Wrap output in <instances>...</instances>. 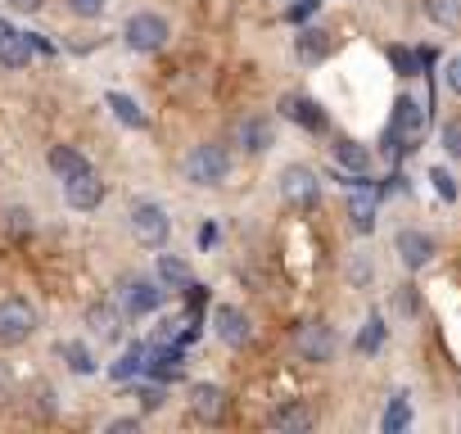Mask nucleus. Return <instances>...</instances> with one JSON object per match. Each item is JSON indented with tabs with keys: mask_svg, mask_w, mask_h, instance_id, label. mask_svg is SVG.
<instances>
[{
	"mask_svg": "<svg viewBox=\"0 0 461 434\" xmlns=\"http://www.w3.org/2000/svg\"><path fill=\"white\" fill-rule=\"evenodd\" d=\"M185 181L190 185H203V190H212V185H221L226 176H230V154L221 149V145H194L190 154H185Z\"/></svg>",
	"mask_w": 461,
	"mask_h": 434,
	"instance_id": "obj_1",
	"label": "nucleus"
},
{
	"mask_svg": "<svg viewBox=\"0 0 461 434\" xmlns=\"http://www.w3.org/2000/svg\"><path fill=\"white\" fill-rule=\"evenodd\" d=\"M37 326H41V317H37V308L28 299H19V294L0 299V348H14V344L32 339Z\"/></svg>",
	"mask_w": 461,
	"mask_h": 434,
	"instance_id": "obj_2",
	"label": "nucleus"
},
{
	"mask_svg": "<svg viewBox=\"0 0 461 434\" xmlns=\"http://www.w3.org/2000/svg\"><path fill=\"white\" fill-rule=\"evenodd\" d=\"M167 37H172V28H167V19L154 14V10L131 14L127 28H122V41H127V50H136V55H158V50L167 46Z\"/></svg>",
	"mask_w": 461,
	"mask_h": 434,
	"instance_id": "obj_3",
	"label": "nucleus"
},
{
	"mask_svg": "<svg viewBox=\"0 0 461 434\" xmlns=\"http://www.w3.org/2000/svg\"><path fill=\"white\" fill-rule=\"evenodd\" d=\"M131 231H136V240H140L145 249H163L167 236H172V217H167L158 203L140 199V203L131 208Z\"/></svg>",
	"mask_w": 461,
	"mask_h": 434,
	"instance_id": "obj_4",
	"label": "nucleus"
},
{
	"mask_svg": "<svg viewBox=\"0 0 461 434\" xmlns=\"http://www.w3.org/2000/svg\"><path fill=\"white\" fill-rule=\"evenodd\" d=\"M281 194H285L290 208H317L321 181H317V172L308 163H290V167H281Z\"/></svg>",
	"mask_w": 461,
	"mask_h": 434,
	"instance_id": "obj_5",
	"label": "nucleus"
},
{
	"mask_svg": "<svg viewBox=\"0 0 461 434\" xmlns=\"http://www.w3.org/2000/svg\"><path fill=\"white\" fill-rule=\"evenodd\" d=\"M212 330H217V339H221L226 348H245V344L254 339V321H249V312H240L236 303L212 308Z\"/></svg>",
	"mask_w": 461,
	"mask_h": 434,
	"instance_id": "obj_6",
	"label": "nucleus"
},
{
	"mask_svg": "<svg viewBox=\"0 0 461 434\" xmlns=\"http://www.w3.org/2000/svg\"><path fill=\"white\" fill-rule=\"evenodd\" d=\"M294 348L303 362H330L335 357V330L326 321H303L294 330Z\"/></svg>",
	"mask_w": 461,
	"mask_h": 434,
	"instance_id": "obj_7",
	"label": "nucleus"
},
{
	"mask_svg": "<svg viewBox=\"0 0 461 434\" xmlns=\"http://www.w3.org/2000/svg\"><path fill=\"white\" fill-rule=\"evenodd\" d=\"M64 203L77 208V212H95L104 203V181L95 176V167H86V172H77V176L64 181Z\"/></svg>",
	"mask_w": 461,
	"mask_h": 434,
	"instance_id": "obj_8",
	"label": "nucleus"
},
{
	"mask_svg": "<svg viewBox=\"0 0 461 434\" xmlns=\"http://www.w3.org/2000/svg\"><path fill=\"white\" fill-rule=\"evenodd\" d=\"M163 285L158 281H145V276H136V281H127L122 285V317H149V312H158L163 308Z\"/></svg>",
	"mask_w": 461,
	"mask_h": 434,
	"instance_id": "obj_9",
	"label": "nucleus"
},
{
	"mask_svg": "<svg viewBox=\"0 0 461 434\" xmlns=\"http://www.w3.org/2000/svg\"><path fill=\"white\" fill-rule=\"evenodd\" d=\"M393 249H398V258H402L407 272H420V267L434 263V240H429L425 231H416V227H402V231L393 236Z\"/></svg>",
	"mask_w": 461,
	"mask_h": 434,
	"instance_id": "obj_10",
	"label": "nucleus"
},
{
	"mask_svg": "<svg viewBox=\"0 0 461 434\" xmlns=\"http://www.w3.org/2000/svg\"><path fill=\"white\" fill-rule=\"evenodd\" d=\"M190 411H194L199 420L217 425V420L226 416V389H221V384H212V380L190 384Z\"/></svg>",
	"mask_w": 461,
	"mask_h": 434,
	"instance_id": "obj_11",
	"label": "nucleus"
},
{
	"mask_svg": "<svg viewBox=\"0 0 461 434\" xmlns=\"http://www.w3.org/2000/svg\"><path fill=\"white\" fill-rule=\"evenodd\" d=\"M236 140H240V149H245V154H267V149L276 145V122H272V118H263V113H254V118H245V122H240Z\"/></svg>",
	"mask_w": 461,
	"mask_h": 434,
	"instance_id": "obj_12",
	"label": "nucleus"
},
{
	"mask_svg": "<svg viewBox=\"0 0 461 434\" xmlns=\"http://www.w3.org/2000/svg\"><path fill=\"white\" fill-rule=\"evenodd\" d=\"M281 113L290 122H299L303 131H326V113L312 95H281Z\"/></svg>",
	"mask_w": 461,
	"mask_h": 434,
	"instance_id": "obj_13",
	"label": "nucleus"
},
{
	"mask_svg": "<svg viewBox=\"0 0 461 434\" xmlns=\"http://www.w3.org/2000/svg\"><path fill=\"white\" fill-rule=\"evenodd\" d=\"M330 32H321V28H299V37H294V55H299V64H308V68H317V64H326L330 59Z\"/></svg>",
	"mask_w": 461,
	"mask_h": 434,
	"instance_id": "obj_14",
	"label": "nucleus"
},
{
	"mask_svg": "<svg viewBox=\"0 0 461 434\" xmlns=\"http://www.w3.org/2000/svg\"><path fill=\"white\" fill-rule=\"evenodd\" d=\"M330 158L344 172H371V149L362 140H353V136H335L330 140Z\"/></svg>",
	"mask_w": 461,
	"mask_h": 434,
	"instance_id": "obj_15",
	"label": "nucleus"
},
{
	"mask_svg": "<svg viewBox=\"0 0 461 434\" xmlns=\"http://www.w3.org/2000/svg\"><path fill=\"white\" fill-rule=\"evenodd\" d=\"M32 55H37V50H32L28 32H14V28H10L5 37H0V68H14V73H19V68L32 64Z\"/></svg>",
	"mask_w": 461,
	"mask_h": 434,
	"instance_id": "obj_16",
	"label": "nucleus"
},
{
	"mask_svg": "<svg viewBox=\"0 0 461 434\" xmlns=\"http://www.w3.org/2000/svg\"><path fill=\"white\" fill-rule=\"evenodd\" d=\"M86 326H91V335H100V339H122V308L95 303V308H86Z\"/></svg>",
	"mask_w": 461,
	"mask_h": 434,
	"instance_id": "obj_17",
	"label": "nucleus"
},
{
	"mask_svg": "<svg viewBox=\"0 0 461 434\" xmlns=\"http://www.w3.org/2000/svg\"><path fill=\"white\" fill-rule=\"evenodd\" d=\"M267 425L281 429V434H303V429H312V411H308L303 402H281V407L267 416Z\"/></svg>",
	"mask_w": 461,
	"mask_h": 434,
	"instance_id": "obj_18",
	"label": "nucleus"
},
{
	"mask_svg": "<svg viewBox=\"0 0 461 434\" xmlns=\"http://www.w3.org/2000/svg\"><path fill=\"white\" fill-rule=\"evenodd\" d=\"M348 222H353L357 236L375 231V199H371V190H348Z\"/></svg>",
	"mask_w": 461,
	"mask_h": 434,
	"instance_id": "obj_19",
	"label": "nucleus"
},
{
	"mask_svg": "<svg viewBox=\"0 0 461 434\" xmlns=\"http://www.w3.org/2000/svg\"><path fill=\"white\" fill-rule=\"evenodd\" d=\"M154 276H158V285H163V290H185V285L194 281V276H190V263H185V258H176V254H158Z\"/></svg>",
	"mask_w": 461,
	"mask_h": 434,
	"instance_id": "obj_20",
	"label": "nucleus"
},
{
	"mask_svg": "<svg viewBox=\"0 0 461 434\" xmlns=\"http://www.w3.org/2000/svg\"><path fill=\"white\" fill-rule=\"evenodd\" d=\"M104 104L113 109V118H118L122 127H131V131H145V127H149L145 109H140V104H136L131 95H122V91H109V95H104Z\"/></svg>",
	"mask_w": 461,
	"mask_h": 434,
	"instance_id": "obj_21",
	"label": "nucleus"
},
{
	"mask_svg": "<svg viewBox=\"0 0 461 434\" xmlns=\"http://www.w3.org/2000/svg\"><path fill=\"white\" fill-rule=\"evenodd\" d=\"M46 163H50V172L59 176V181H68V176H77V172H86L91 163H86V154L82 149H73V145H55L50 154H46Z\"/></svg>",
	"mask_w": 461,
	"mask_h": 434,
	"instance_id": "obj_22",
	"label": "nucleus"
},
{
	"mask_svg": "<svg viewBox=\"0 0 461 434\" xmlns=\"http://www.w3.org/2000/svg\"><path fill=\"white\" fill-rule=\"evenodd\" d=\"M407 425H411V393H407V389H398V393L389 398V407H384L380 429H384V434H402Z\"/></svg>",
	"mask_w": 461,
	"mask_h": 434,
	"instance_id": "obj_23",
	"label": "nucleus"
},
{
	"mask_svg": "<svg viewBox=\"0 0 461 434\" xmlns=\"http://www.w3.org/2000/svg\"><path fill=\"white\" fill-rule=\"evenodd\" d=\"M425 14H429L434 28L456 32V28H461V0H425Z\"/></svg>",
	"mask_w": 461,
	"mask_h": 434,
	"instance_id": "obj_24",
	"label": "nucleus"
},
{
	"mask_svg": "<svg viewBox=\"0 0 461 434\" xmlns=\"http://www.w3.org/2000/svg\"><path fill=\"white\" fill-rule=\"evenodd\" d=\"M59 357L68 362V371H73V375H91V371H95L91 348H86V344H77V339H64V344H59Z\"/></svg>",
	"mask_w": 461,
	"mask_h": 434,
	"instance_id": "obj_25",
	"label": "nucleus"
},
{
	"mask_svg": "<svg viewBox=\"0 0 461 434\" xmlns=\"http://www.w3.org/2000/svg\"><path fill=\"white\" fill-rule=\"evenodd\" d=\"M140 371H145V344H131V348L109 366V375H113V380H131V375H140Z\"/></svg>",
	"mask_w": 461,
	"mask_h": 434,
	"instance_id": "obj_26",
	"label": "nucleus"
},
{
	"mask_svg": "<svg viewBox=\"0 0 461 434\" xmlns=\"http://www.w3.org/2000/svg\"><path fill=\"white\" fill-rule=\"evenodd\" d=\"M393 127H398V131H407V136L416 140V136H420V104H416V100H398Z\"/></svg>",
	"mask_w": 461,
	"mask_h": 434,
	"instance_id": "obj_27",
	"label": "nucleus"
},
{
	"mask_svg": "<svg viewBox=\"0 0 461 434\" xmlns=\"http://www.w3.org/2000/svg\"><path fill=\"white\" fill-rule=\"evenodd\" d=\"M380 344H384V321L371 317V321L362 326V335H357V348H362V353H375Z\"/></svg>",
	"mask_w": 461,
	"mask_h": 434,
	"instance_id": "obj_28",
	"label": "nucleus"
},
{
	"mask_svg": "<svg viewBox=\"0 0 461 434\" xmlns=\"http://www.w3.org/2000/svg\"><path fill=\"white\" fill-rule=\"evenodd\" d=\"M443 154L447 158H461V118L443 122Z\"/></svg>",
	"mask_w": 461,
	"mask_h": 434,
	"instance_id": "obj_29",
	"label": "nucleus"
},
{
	"mask_svg": "<svg viewBox=\"0 0 461 434\" xmlns=\"http://www.w3.org/2000/svg\"><path fill=\"white\" fill-rule=\"evenodd\" d=\"M393 308H398L402 317H411V312L420 308V299H416V285H402V290L393 294Z\"/></svg>",
	"mask_w": 461,
	"mask_h": 434,
	"instance_id": "obj_30",
	"label": "nucleus"
},
{
	"mask_svg": "<svg viewBox=\"0 0 461 434\" xmlns=\"http://www.w3.org/2000/svg\"><path fill=\"white\" fill-rule=\"evenodd\" d=\"M68 10H73L77 19H100V14H104V0H68Z\"/></svg>",
	"mask_w": 461,
	"mask_h": 434,
	"instance_id": "obj_31",
	"label": "nucleus"
},
{
	"mask_svg": "<svg viewBox=\"0 0 461 434\" xmlns=\"http://www.w3.org/2000/svg\"><path fill=\"white\" fill-rule=\"evenodd\" d=\"M5 217H10V222H5V227H10L14 236H23V231H32V212H28V208H10Z\"/></svg>",
	"mask_w": 461,
	"mask_h": 434,
	"instance_id": "obj_32",
	"label": "nucleus"
},
{
	"mask_svg": "<svg viewBox=\"0 0 461 434\" xmlns=\"http://www.w3.org/2000/svg\"><path fill=\"white\" fill-rule=\"evenodd\" d=\"M443 82H447L452 95H461V55H452V59L443 64Z\"/></svg>",
	"mask_w": 461,
	"mask_h": 434,
	"instance_id": "obj_33",
	"label": "nucleus"
},
{
	"mask_svg": "<svg viewBox=\"0 0 461 434\" xmlns=\"http://www.w3.org/2000/svg\"><path fill=\"white\" fill-rule=\"evenodd\" d=\"M429 181H434V190H438V194H443V199H447V203H452V199H456V185H452V176H447V172H443V167H434V172H429Z\"/></svg>",
	"mask_w": 461,
	"mask_h": 434,
	"instance_id": "obj_34",
	"label": "nucleus"
},
{
	"mask_svg": "<svg viewBox=\"0 0 461 434\" xmlns=\"http://www.w3.org/2000/svg\"><path fill=\"white\" fill-rule=\"evenodd\" d=\"M136 398H140V407H145V411H158V407H163V384H145Z\"/></svg>",
	"mask_w": 461,
	"mask_h": 434,
	"instance_id": "obj_35",
	"label": "nucleus"
},
{
	"mask_svg": "<svg viewBox=\"0 0 461 434\" xmlns=\"http://www.w3.org/2000/svg\"><path fill=\"white\" fill-rule=\"evenodd\" d=\"M317 5H321V0H299V5H290L285 19H290V23H303L308 14H317Z\"/></svg>",
	"mask_w": 461,
	"mask_h": 434,
	"instance_id": "obj_36",
	"label": "nucleus"
},
{
	"mask_svg": "<svg viewBox=\"0 0 461 434\" xmlns=\"http://www.w3.org/2000/svg\"><path fill=\"white\" fill-rule=\"evenodd\" d=\"M416 59H420V55H411V50H393V64H398V68H402L407 77L416 73Z\"/></svg>",
	"mask_w": 461,
	"mask_h": 434,
	"instance_id": "obj_37",
	"label": "nucleus"
},
{
	"mask_svg": "<svg viewBox=\"0 0 461 434\" xmlns=\"http://www.w3.org/2000/svg\"><path fill=\"white\" fill-rule=\"evenodd\" d=\"M5 5H10V10H19V14H37V10L46 5V0H5Z\"/></svg>",
	"mask_w": 461,
	"mask_h": 434,
	"instance_id": "obj_38",
	"label": "nucleus"
},
{
	"mask_svg": "<svg viewBox=\"0 0 461 434\" xmlns=\"http://www.w3.org/2000/svg\"><path fill=\"white\" fill-rule=\"evenodd\" d=\"M28 41H32V50H37V55H55V46H50L41 32H28Z\"/></svg>",
	"mask_w": 461,
	"mask_h": 434,
	"instance_id": "obj_39",
	"label": "nucleus"
},
{
	"mask_svg": "<svg viewBox=\"0 0 461 434\" xmlns=\"http://www.w3.org/2000/svg\"><path fill=\"white\" fill-rule=\"evenodd\" d=\"M140 420L136 416H122V420H109V434H127V429H136Z\"/></svg>",
	"mask_w": 461,
	"mask_h": 434,
	"instance_id": "obj_40",
	"label": "nucleus"
},
{
	"mask_svg": "<svg viewBox=\"0 0 461 434\" xmlns=\"http://www.w3.org/2000/svg\"><path fill=\"white\" fill-rule=\"evenodd\" d=\"M199 245H203V249H212V245H217V227H212V222L199 231Z\"/></svg>",
	"mask_w": 461,
	"mask_h": 434,
	"instance_id": "obj_41",
	"label": "nucleus"
},
{
	"mask_svg": "<svg viewBox=\"0 0 461 434\" xmlns=\"http://www.w3.org/2000/svg\"><path fill=\"white\" fill-rule=\"evenodd\" d=\"M5 389H10V375H5V366H0V398H5Z\"/></svg>",
	"mask_w": 461,
	"mask_h": 434,
	"instance_id": "obj_42",
	"label": "nucleus"
},
{
	"mask_svg": "<svg viewBox=\"0 0 461 434\" xmlns=\"http://www.w3.org/2000/svg\"><path fill=\"white\" fill-rule=\"evenodd\" d=\"M5 32H10V23H5V19H0V37H5Z\"/></svg>",
	"mask_w": 461,
	"mask_h": 434,
	"instance_id": "obj_43",
	"label": "nucleus"
}]
</instances>
